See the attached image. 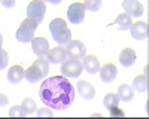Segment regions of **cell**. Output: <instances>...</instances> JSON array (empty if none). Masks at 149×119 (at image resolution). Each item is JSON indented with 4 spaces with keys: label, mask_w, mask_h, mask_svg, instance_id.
Segmentation results:
<instances>
[{
    "label": "cell",
    "mask_w": 149,
    "mask_h": 119,
    "mask_svg": "<svg viewBox=\"0 0 149 119\" xmlns=\"http://www.w3.org/2000/svg\"><path fill=\"white\" fill-rule=\"evenodd\" d=\"M40 100L55 110H64L74 100V88L64 76H52L43 80L39 88Z\"/></svg>",
    "instance_id": "cell-1"
},
{
    "label": "cell",
    "mask_w": 149,
    "mask_h": 119,
    "mask_svg": "<svg viewBox=\"0 0 149 119\" xmlns=\"http://www.w3.org/2000/svg\"><path fill=\"white\" fill-rule=\"evenodd\" d=\"M49 31H51L54 40L61 46L67 45L72 40V31L69 30L66 21L61 18H55L51 21V24H49Z\"/></svg>",
    "instance_id": "cell-2"
},
{
    "label": "cell",
    "mask_w": 149,
    "mask_h": 119,
    "mask_svg": "<svg viewBox=\"0 0 149 119\" xmlns=\"http://www.w3.org/2000/svg\"><path fill=\"white\" fill-rule=\"evenodd\" d=\"M37 26H39V22H36L34 19H30V18H26L21 22V26L18 27V30L15 33L17 40L21 43L31 42L34 39V33H36Z\"/></svg>",
    "instance_id": "cell-3"
},
{
    "label": "cell",
    "mask_w": 149,
    "mask_h": 119,
    "mask_svg": "<svg viewBox=\"0 0 149 119\" xmlns=\"http://www.w3.org/2000/svg\"><path fill=\"white\" fill-rule=\"evenodd\" d=\"M82 70V63L76 58H67L64 63H61V75L64 77H79Z\"/></svg>",
    "instance_id": "cell-4"
},
{
    "label": "cell",
    "mask_w": 149,
    "mask_h": 119,
    "mask_svg": "<svg viewBox=\"0 0 149 119\" xmlns=\"http://www.w3.org/2000/svg\"><path fill=\"white\" fill-rule=\"evenodd\" d=\"M45 12H46V5L43 0H33L27 6V18L34 19L36 22H42L45 18Z\"/></svg>",
    "instance_id": "cell-5"
},
{
    "label": "cell",
    "mask_w": 149,
    "mask_h": 119,
    "mask_svg": "<svg viewBox=\"0 0 149 119\" xmlns=\"http://www.w3.org/2000/svg\"><path fill=\"white\" fill-rule=\"evenodd\" d=\"M67 58H69V54L66 51V48H63L61 45L49 49L48 54H46V59H48L49 64H61V63H64Z\"/></svg>",
    "instance_id": "cell-6"
},
{
    "label": "cell",
    "mask_w": 149,
    "mask_h": 119,
    "mask_svg": "<svg viewBox=\"0 0 149 119\" xmlns=\"http://www.w3.org/2000/svg\"><path fill=\"white\" fill-rule=\"evenodd\" d=\"M85 6L84 3H73L67 10V18L72 24H81L85 19Z\"/></svg>",
    "instance_id": "cell-7"
},
{
    "label": "cell",
    "mask_w": 149,
    "mask_h": 119,
    "mask_svg": "<svg viewBox=\"0 0 149 119\" xmlns=\"http://www.w3.org/2000/svg\"><path fill=\"white\" fill-rule=\"evenodd\" d=\"M66 51L69 54V58H76L81 59L85 57L86 54V46L81 42V40H70L66 45Z\"/></svg>",
    "instance_id": "cell-8"
},
{
    "label": "cell",
    "mask_w": 149,
    "mask_h": 119,
    "mask_svg": "<svg viewBox=\"0 0 149 119\" xmlns=\"http://www.w3.org/2000/svg\"><path fill=\"white\" fill-rule=\"evenodd\" d=\"M122 8L125 10V14L130 15L131 18L133 17H142L143 15V5L139 2V0H124L122 3Z\"/></svg>",
    "instance_id": "cell-9"
},
{
    "label": "cell",
    "mask_w": 149,
    "mask_h": 119,
    "mask_svg": "<svg viewBox=\"0 0 149 119\" xmlns=\"http://www.w3.org/2000/svg\"><path fill=\"white\" fill-rule=\"evenodd\" d=\"M131 36L136 40H145L148 39V22L145 21H137L131 24Z\"/></svg>",
    "instance_id": "cell-10"
},
{
    "label": "cell",
    "mask_w": 149,
    "mask_h": 119,
    "mask_svg": "<svg viewBox=\"0 0 149 119\" xmlns=\"http://www.w3.org/2000/svg\"><path fill=\"white\" fill-rule=\"evenodd\" d=\"M31 49L37 57H46L49 51V43L45 37H36L31 40Z\"/></svg>",
    "instance_id": "cell-11"
},
{
    "label": "cell",
    "mask_w": 149,
    "mask_h": 119,
    "mask_svg": "<svg viewBox=\"0 0 149 119\" xmlns=\"http://www.w3.org/2000/svg\"><path fill=\"white\" fill-rule=\"evenodd\" d=\"M78 92L84 100H93L95 97V88L86 80L78 82Z\"/></svg>",
    "instance_id": "cell-12"
},
{
    "label": "cell",
    "mask_w": 149,
    "mask_h": 119,
    "mask_svg": "<svg viewBox=\"0 0 149 119\" xmlns=\"http://www.w3.org/2000/svg\"><path fill=\"white\" fill-rule=\"evenodd\" d=\"M45 76H46V75H45L36 64H31L27 70H24V77H26L29 82H31V83H36V82L42 80Z\"/></svg>",
    "instance_id": "cell-13"
},
{
    "label": "cell",
    "mask_w": 149,
    "mask_h": 119,
    "mask_svg": "<svg viewBox=\"0 0 149 119\" xmlns=\"http://www.w3.org/2000/svg\"><path fill=\"white\" fill-rule=\"evenodd\" d=\"M82 67L85 68V71H88L90 75H95L100 70V61L95 55H85L84 57V63Z\"/></svg>",
    "instance_id": "cell-14"
},
{
    "label": "cell",
    "mask_w": 149,
    "mask_h": 119,
    "mask_svg": "<svg viewBox=\"0 0 149 119\" xmlns=\"http://www.w3.org/2000/svg\"><path fill=\"white\" fill-rule=\"evenodd\" d=\"M98 71H100V79L103 82H106V83L112 82V80L116 77V75H118V68L113 64H106V66L100 67V70H98Z\"/></svg>",
    "instance_id": "cell-15"
},
{
    "label": "cell",
    "mask_w": 149,
    "mask_h": 119,
    "mask_svg": "<svg viewBox=\"0 0 149 119\" xmlns=\"http://www.w3.org/2000/svg\"><path fill=\"white\" fill-rule=\"evenodd\" d=\"M136 61V52L133 48H125L119 54V63L122 67H131Z\"/></svg>",
    "instance_id": "cell-16"
},
{
    "label": "cell",
    "mask_w": 149,
    "mask_h": 119,
    "mask_svg": "<svg viewBox=\"0 0 149 119\" xmlns=\"http://www.w3.org/2000/svg\"><path fill=\"white\" fill-rule=\"evenodd\" d=\"M116 95L122 101H131L133 97H134V89H133L131 85H128V83H122V85H119V88H118Z\"/></svg>",
    "instance_id": "cell-17"
},
{
    "label": "cell",
    "mask_w": 149,
    "mask_h": 119,
    "mask_svg": "<svg viewBox=\"0 0 149 119\" xmlns=\"http://www.w3.org/2000/svg\"><path fill=\"white\" fill-rule=\"evenodd\" d=\"M24 79V68L21 66H14L8 71V80L10 83H19Z\"/></svg>",
    "instance_id": "cell-18"
},
{
    "label": "cell",
    "mask_w": 149,
    "mask_h": 119,
    "mask_svg": "<svg viewBox=\"0 0 149 119\" xmlns=\"http://www.w3.org/2000/svg\"><path fill=\"white\" fill-rule=\"evenodd\" d=\"M113 24H116L118 30L125 31V30H128V28L131 27L133 22H131V17H130V15H127V14H119L118 18H116V21H115Z\"/></svg>",
    "instance_id": "cell-19"
},
{
    "label": "cell",
    "mask_w": 149,
    "mask_h": 119,
    "mask_svg": "<svg viewBox=\"0 0 149 119\" xmlns=\"http://www.w3.org/2000/svg\"><path fill=\"white\" fill-rule=\"evenodd\" d=\"M131 86L134 91H139V92H146L148 91V77L146 75H140L137 77H134Z\"/></svg>",
    "instance_id": "cell-20"
},
{
    "label": "cell",
    "mask_w": 149,
    "mask_h": 119,
    "mask_svg": "<svg viewBox=\"0 0 149 119\" xmlns=\"http://www.w3.org/2000/svg\"><path fill=\"white\" fill-rule=\"evenodd\" d=\"M118 103H119V98H118V95H116V94L109 92V94H106V95H104L103 104H104V107H107V109L116 107V106H118Z\"/></svg>",
    "instance_id": "cell-21"
},
{
    "label": "cell",
    "mask_w": 149,
    "mask_h": 119,
    "mask_svg": "<svg viewBox=\"0 0 149 119\" xmlns=\"http://www.w3.org/2000/svg\"><path fill=\"white\" fill-rule=\"evenodd\" d=\"M21 107H22V110L26 112L27 115H31V113L36 112V103H34L33 98H24Z\"/></svg>",
    "instance_id": "cell-22"
},
{
    "label": "cell",
    "mask_w": 149,
    "mask_h": 119,
    "mask_svg": "<svg viewBox=\"0 0 149 119\" xmlns=\"http://www.w3.org/2000/svg\"><path fill=\"white\" fill-rule=\"evenodd\" d=\"M84 6H85V9H88L91 12H97L102 8V0H85Z\"/></svg>",
    "instance_id": "cell-23"
},
{
    "label": "cell",
    "mask_w": 149,
    "mask_h": 119,
    "mask_svg": "<svg viewBox=\"0 0 149 119\" xmlns=\"http://www.w3.org/2000/svg\"><path fill=\"white\" fill-rule=\"evenodd\" d=\"M9 116L10 118H22V116H27V113L22 110L21 106H14V107H10V110H9Z\"/></svg>",
    "instance_id": "cell-24"
},
{
    "label": "cell",
    "mask_w": 149,
    "mask_h": 119,
    "mask_svg": "<svg viewBox=\"0 0 149 119\" xmlns=\"http://www.w3.org/2000/svg\"><path fill=\"white\" fill-rule=\"evenodd\" d=\"M8 63H9V55H8V52H6L5 49H2V48H0V70L6 68Z\"/></svg>",
    "instance_id": "cell-25"
},
{
    "label": "cell",
    "mask_w": 149,
    "mask_h": 119,
    "mask_svg": "<svg viewBox=\"0 0 149 119\" xmlns=\"http://www.w3.org/2000/svg\"><path fill=\"white\" fill-rule=\"evenodd\" d=\"M0 3H2L5 8H8V9H12L15 6V0H0Z\"/></svg>",
    "instance_id": "cell-26"
},
{
    "label": "cell",
    "mask_w": 149,
    "mask_h": 119,
    "mask_svg": "<svg viewBox=\"0 0 149 119\" xmlns=\"http://www.w3.org/2000/svg\"><path fill=\"white\" fill-rule=\"evenodd\" d=\"M8 103H9L8 97H6L5 94H2V92H0V107H3V106H6Z\"/></svg>",
    "instance_id": "cell-27"
},
{
    "label": "cell",
    "mask_w": 149,
    "mask_h": 119,
    "mask_svg": "<svg viewBox=\"0 0 149 119\" xmlns=\"http://www.w3.org/2000/svg\"><path fill=\"white\" fill-rule=\"evenodd\" d=\"M37 115H39V116H52V112L48 110V109H43V110L37 112Z\"/></svg>",
    "instance_id": "cell-28"
},
{
    "label": "cell",
    "mask_w": 149,
    "mask_h": 119,
    "mask_svg": "<svg viewBox=\"0 0 149 119\" xmlns=\"http://www.w3.org/2000/svg\"><path fill=\"white\" fill-rule=\"evenodd\" d=\"M110 110V115L113 116V115H118V116H124V113L121 112V110H116V107H112V109H109Z\"/></svg>",
    "instance_id": "cell-29"
},
{
    "label": "cell",
    "mask_w": 149,
    "mask_h": 119,
    "mask_svg": "<svg viewBox=\"0 0 149 119\" xmlns=\"http://www.w3.org/2000/svg\"><path fill=\"white\" fill-rule=\"evenodd\" d=\"M45 3H51V5H60L63 0H43Z\"/></svg>",
    "instance_id": "cell-30"
},
{
    "label": "cell",
    "mask_w": 149,
    "mask_h": 119,
    "mask_svg": "<svg viewBox=\"0 0 149 119\" xmlns=\"http://www.w3.org/2000/svg\"><path fill=\"white\" fill-rule=\"evenodd\" d=\"M2 45H3V36L0 34V48H2Z\"/></svg>",
    "instance_id": "cell-31"
}]
</instances>
